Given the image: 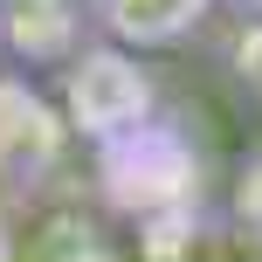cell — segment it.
<instances>
[{
  "label": "cell",
  "instance_id": "obj_1",
  "mask_svg": "<svg viewBox=\"0 0 262 262\" xmlns=\"http://www.w3.org/2000/svg\"><path fill=\"white\" fill-rule=\"evenodd\" d=\"M83 7H90V35L104 41V49L152 55V49L193 41L228 0H83Z\"/></svg>",
  "mask_w": 262,
  "mask_h": 262
},
{
  "label": "cell",
  "instance_id": "obj_2",
  "mask_svg": "<svg viewBox=\"0 0 262 262\" xmlns=\"http://www.w3.org/2000/svg\"><path fill=\"white\" fill-rule=\"evenodd\" d=\"M90 35V7L83 0H0V41L21 62H55Z\"/></svg>",
  "mask_w": 262,
  "mask_h": 262
},
{
  "label": "cell",
  "instance_id": "obj_3",
  "mask_svg": "<svg viewBox=\"0 0 262 262\" xmlns=\"http://www.w3.org/2000/svg\"><path fill=\"white\" fill-rule=\"evenodd\" d=\"M235 14H249V21H262V0H228Z\"/></svg>",
  "mask_w": 262,
  "mask_h": 262
}]
</instances>
